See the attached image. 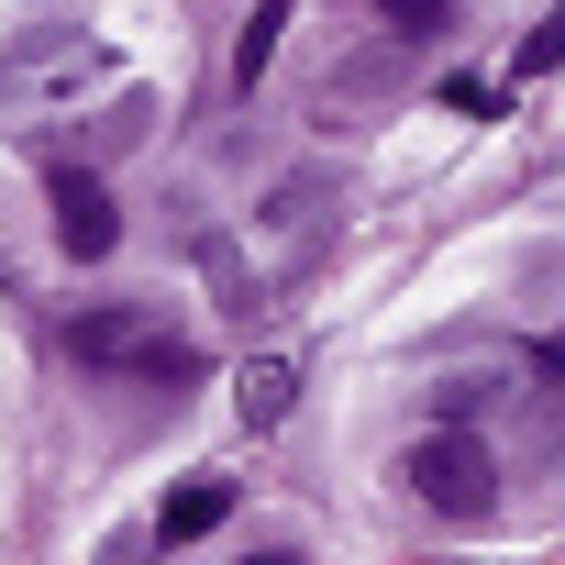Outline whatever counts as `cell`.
Listing matches in <instances>:
<instances>
[{"mask_svg":"<svg viewBox=\"0 0 565 565\" xmlns=\"http://www.w3.org/2000/svg\"><path fill=\"white\" fill-rule=\"evenodd\" d=\"M67 355H78V366H111V377H156V388H189V377H200V344H189L167 311H134V300L78 311V322H67Z\"/></svg>","mask_w":565,"mask_h":565,"instance_id":"1","label":"cell"},{"mask_svg":"<svg viewBox=\"0 0 565 565\" xmlns=\"http://www.w3.org/2000/svg\"><path fill=\"white\" fill-rule=\"evenodd\" d=\"M399 477H411V499H422L433 521H488V510H499V466H488L477 433H422Z\"/></svg>","mask_w":565,"mask_h":565,"instance_id":"2","label":"cell"},{"mask_svg":"<svg viewBox=\"0 0 565 565\" xmlns=\"http://www.w3.org/2000/svg\"><path fill=\"white\" fill-rule=\"evenodd\" d=\"M45 200H56V244H67L78 266H100V255L122 244V222H111V189H100L89 167H56V178H45Z\"/></svg>","mask_w":565,"mask_h":565,"instance_id":"3","label":"cell"},{"mask_svg":"<svg viewBox=\"0 0 565 565\" xmlns=\"http://www.w3.org/2000/svg\"><path fill=\"white\" fill-rule=\"evenodd\" d=\"M222 510H233V477H189V488H178V499L156 510V543H200V532H211Z\"/></svg>","mask_w":565,"mask_h":565,"instance_id":"4","label":"cell"},{"mask_svg":"<svg viewBox=\"0 0 565 565\" xmlns=\"http://www.w3.org/2000/svg\"><path fill=\"white\" fill-rule=\"evenodd\" d=\"M289 12H300V0H255V23L233 34V89L266 78V56H277V34H289Z\"/></svg>","mask_w":565,"mask_h":565,"instance_id":"5","label":"cell"},{"mask_svg":"<svg viewBox=\"0 0 565 565\" xmlns=\"http://www.w3.org/2000/svg\"><path fill=\"white\" fill-rule=\"evenodd\" d=\"M289 388H300L289 355H255V366H244V422H277V411H289Z\"/></svg>","mask_w":565,"mask_h":565,"instance_id":"6","label":"cell"},{"mask_svg":"<svg viewBox=\"0 0 565 565\" xmlns=\"http://www.w3.org/2000/svg\"><path fill=\"white\" fill-rule=\"evenodd\" d=\"M377 12H388V23H411V34H444V23H455L444 0H377Z\"/></svg>","mask_w":565,"mask_h":565,"instance_id":"7","label":"cell"},{"mask_svg":"<svg viewBox=\"0 0 565 565\" xmlns=\"http://www.w3.org/2000/svg\"><path fill=\"white\" fill-rule=\"evenodd\" d=\"M554 56H565V12H554V23H543V34L521 45V67H554Z\"/></svg>","mask_w":565,"mask_h":565,"instance_id":"8","label":"cell"},{"mask_svg":"<svg viewBox=\"0 0 565 565\" xmlns=\"http://www.w3.org/2000/svg\"><path fill=\"white\" fill-rule=\"evenodd\" d=\"M532 366H543V377H554V388H565V344H532Z\"/></svg>","mask_w":565,"mask_h":565,"instance_id":"9","label":"cell"},{"mask_svg":"<svg viewBox=\"0 0 565 565\" xmlns=\"http://www.w3.org/2000/svg\"><path fill=\"white\" fill-rule=\"evenodd\" d=\"M244 565H300V554H289V543H266V554H244Z\"/></svg>","mask_w":565,"mask_h":565,"instance_id":"10","label":"cell"}]
</instances>
